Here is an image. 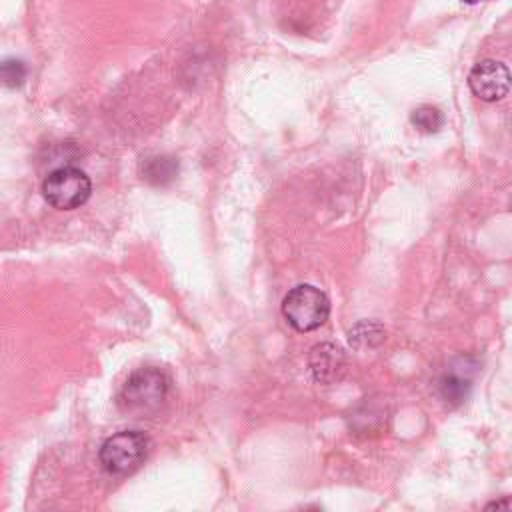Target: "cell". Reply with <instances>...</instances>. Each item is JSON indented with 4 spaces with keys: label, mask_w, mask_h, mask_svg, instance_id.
Masks as SVG:
<instances>
[{
    "label": "cell",
    "mask_w": 512,
    "mask_h": 512,
    "mask_svg": "<svg viewBox=\"0 0 512 512\" xmlns=\"http://www.w3.org/2000/svg\"><path fill=\"white\" fill-rule=\"evenodd\" d=\"M386 338V330L380 322L374 320H362L358 324H354L348 332V340L354 348L364 350V348H376L378 344H382Z\"/></svg>",
    "instance_id": "cell-7"
},
{
    "label": "cell",
    "mask_w": 512,
    "mask_h": 512,
    "mask_svg": "<svg viewBox=\"0 0 512 512\" xmlns=\"http://www.w3.org/2000/svg\"><path fill=\"white\" fill-rule=\"evenodd\" d=\"M168 388L170 380L160 368L144 366L126 378L118 394V404L132 414H150L164 404Z\"/></svg>",
    "instance_id": "cell-1"
},
{
    "label": "cell",
    "mask_w": 512,
    "mask_h": 512,
    "mask_svg": "<svg viewBox=\"0 0 512 512\" xmlns=\"http://www.w3.org/2000/svg\"><path fill=\"white\" fill-rule=\"evenodd\" d=\"M410 122H412L418 130L430 134V132H438V130H440V126L444 124V116H442V112H440L436 106H432V104H422V106H418V108L412 112Z\"/></svg>",
    "instance_id": "cell-9"
},
{
    "label": "cell",
    "mask_w": 512,
    "mask_h": 512,
    "mask_svg": "<svg viewBox=\"0 0 512 512\" xmlns=\"http://www.w3.org/2000/svg\"><path fill=\"white\" fill-rule=\"evenodd\" d=\"M282 314L294 330L312 332L328 320L330 300L320 288L298 284L284 296Z\"/></svg>",
    "instance_id": "cell-3"
},
{
    "label": "cell",
    "mask_w": 512,
    "mask_h": 512,
    "mask_svg": "<svg viewBox=\"0 0 512 512\" xmlns=\"http://www.w3.org/2000/svg\"><path fill=\"white\" fill-rule=\"evenodd\" d=\"M348 366V358L342 346L334 342H320L312 346L308 354V368L312 378L320 384H334L338 382Z\"/></svg>",
    "instance_id": "cell-6"
},
{
    "label": "cell",
    "mask_w": 512,
    "mask_h": 512,
    "mask_svg": "<svg viewBox=\"0 0 512 512\" xmlns=\"http://www.w3.org/2000/svg\"><path fill=\"white\" fill-rule=\"evenodd\" d=\"M24 64L22 62H16V60H10V62H4L2 66V78L8 86H18L22 80H24Z\"/></svg>",
    "instance_id": "cell-10"
},
{
    "label": "cell",
    "mask_w": 512,
    "mask_h": 512,
    "mask_svg": "<svg viewBox=\"0 0 512 512\" xmlns=\"http://www.w3.org/2000/svg\"><path fill=\"white\" fill-rule=\"evenodd\" d=\"M42 194L50 206L58 210H74L90 198L92 182L80 168L62 166L44 178Z\"/></svg>",
    "instance_id": "cell-4"
},
{
    "label": "cell",
    "mask_w": 512,
    "mask_h": 512,
    "mask_svg": "<svg viewBox=\"0 0 512 512\" xmlns=\"http://www.w3.org/2000/svg\"><path fill=\"white\" fill-rule=\"evenodd\" d=\"M462 2H466V4H478L480 0H462Z\"/></svg>",
    "instance_id": "cell-12"
},
{
    "label": "cell",
    "mask_w": 512,
    "mask_h": 512,
    "mask_svg": "<svg viewBox=\"0 0 512 512\" xmlns=\"http://www.w3.org/2000/svg\"><path fill=\"white\" fill-rule=\"evenodd\" d=\"M468 86L472 94L484 102H496L504 98L512 86L510 70L498 60H480L468 74Z\"/></svg>",
    "instance_id": "cell-5"
},
{
    "label": "cell",
    "mask_w": 512,
    "mask_h": 512,
    "mask_svg": "<svg viewBox=\"0 0 512 512\" xmlns=\"http://www.w3.org/2000/svg\"><path fill=\"white\" fill-rule=\"evenodd\" d=\"M486 510H512V498H502V500H494L490 504H486Z\"/></svg>",
    "instance_id": "cell-11"
},
{
    "label": "cell",
    "mask_w": 512,
    "mask_h": 512,
    "mask_svg": "<svg viewBox=\"0 0 512 512\" xmlns=\"http://www.w3.org/2000/svg\"><path fill=\"white\" fill-rule=\"evenodd\" d=\"M148 456V438L140 430H120L104 440L98 458L102 468L112 476L136 472Z\"/></svg>",
    "instance_id": "cell-2"
},
{
    "label": "cell",
    "mask_w": 512,
    "mask_h": 512,
    "mask_svg": "<svg viewBox=\"0 0 512 512\" xmlns=\"http://www.w3.org/2000/svg\"><path fill=\"white\" fill-rule=\"evenodd\" d=\"M470 384H472V376L468 374V368H464V372L460 370H450L442 376L440 380V390H442V396L448 400V402H462L470 390Z\"/></svg>",
    "instance_id": "cell-8"
}]
</instances>
